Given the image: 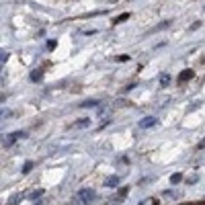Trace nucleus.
I'll return each mask as SVG.
<instances>
[{
    "mask_svg": "<svg viewBox=\"0 0 205 205\" xmlns=\"http://www.w3.org/2000/svg\"><path fill=\"white\" fill-rule=\"evenodd\" d=\"M168 82H170V74H160V86L164 88Z\"/></svg>",
    "mask_w": 205,
    "mask_h": 205,
    "instance_id": "obj_8",
    "label": "nucleus"
},
{
    "mask_svg": "<svg viewBox=\"0 0 205 205\" xmlns=\"http://www.w3.org/2000/svg\"><path fill=\"white\" fill-rule=\"evenodd\" d=\"M94 197H97V193H94V189H82L80 191V199H82V203L90 205L94 201Z\"/></svg>",
    "mask_w": 205,
    "mask_h": 205,
    "instance_id": "obj_1",
    "label": "nucleus"
},
{
    "mask_svg": "<svg viewBox=\"0 0 205 205\" xmlns=\"http://www.w3.org/2000/svg\"><path fill=\"white\" fill-rule=\"evenodd\" d=\"M183 179H185V174H183V172H174V174L170 176V183H172V185H179Z\"/></svg>",
    "mask_w": 205,
    "mask_h": 205,
    "instance_id": "obj_5",
    "label": "nucleus"
},
{
    "mask_svg": "<svg viewBox=\"0 0 205 205\" xmlns=\"http://www.w3.org/2000/svg\"><path fill=\"white\" fill-rule=\"evenodd\" d=\"M97 105H98L97 101H86V102H82L80 107H97Z\"/></svg>",
    "mask_w": 205,
    "mask_h": 205,
    "instance_id": "obj_14",
    "label": "nucleus"
},
{
    "mask_svg": "<svg viewBox=\"0 0 205 205\" xmlns=\"http://www.w3.org/2000/svg\"><path fill=\"white\" fill-rule=\"evenodd\" d=\"M125 195H127V189H125V187H123V189L119 191V197H125Z\"/></svg>",
    "mask_w": 205,
    "mask_h": 205,
    "instance_id": "obj_20",
    "label": "nucleus"
},
{
    "mask_svg": "<svg viewBox=\"0 0 205 205\" xmlns=\"http://www.w3.org/2000/svg\"><path fill=\"white\" fill-rule=\"evenodd\" d=\"M43 78V72H33L31 74V80H33V82H37V80H41Z\"/></svg>",
    "mask_w": 205,
    "mask_h": 205,
    "instance_id": "obj_12",
    "label": "nucleus"
},
{
    "mask_svg": "<svg viewBox=\"0 0 205 205\" xmlns=\"http://www.w3.org/2000/svg\"><path fill=\"white\" fill-rule=\"evenodd\" d=\"M21 137H27V136H25L23 131H15V133H10V136L4 140V148H10L12 144L17 142V140H21Z\"/></svg>",
    "mask_w": 205,
    "mask_h": 205,
    "instance_id": "obj_3",
    "label": "nucleus"
},
{
    "mask_svg": "<svg viewBox=\"0 0 205 205\" xmlns=\"http://www.w3.org/2000/svg\"><path fill=\"white\" fill-rule=\"evenodd\" d=\"M119 185V176H109L105 181V187H117Z\"/></svg>",
    "mask_w": 205,
    "mask_h": 205,
    "instance_id": "obj_7",
    "label": "nucleus"
},
{
    "mask_svg": "<svg viewBox=\"0 0 205 205\" xmlns=\"http://www.w3.org/2000/svg\"><path fill=\"white\" fill-rule=\"evenodd\" d=\"M88 125H90V119H80V121H74L70 127H74V129H76V127H88Z\"/></svg>",
    "mask_w": 205,
    "mask_h": 205,
    "instance_id": "obj_4",
    "label": "nucleus"
},
{
    "mask_svg": "<svg viewBox=\"0 0 205 205\" xmlns=\"http://www.w3.org/2000/svg\"><path fill=\"white\" fill-rule=\"evenodd\" d=\"M41 195H43V191H41V189H39V191H35V193H33V195H31V197H33V199H39V197H41Z\"/></svg>",
    "mask_w": 205,
    "mask_h": 205,
    "instance_id": "obj_16",
    "label": "nucleus"
},
{
    "mask_svg": "<svg viewBox=\"0 0 205 205\" xmlns=\"http://www.w3.org/2000/svg\"><path fill=\"white\" fill-rule=\"evenodd\" d=\"M156 125H158V119L156 117H144L142 121L137 123L140 129H150V127H156Z\"/></svg>",
    "mask_w": 205,
    "mask_h": 205,
    "instance_id": "obj_2",
    "label": "nucleus"
},
{
    "mask_svg": "<svg viewBox=\"0 0 205 205\" xmlns=\"http://www.w3.org/2000/svg\"><path fill=\"white\" fill-rule=\"evenodd\" d=\"M21 201H23V195H15L12 199H10V205H19Z\"/></svg>",
    "mask_w": 205,
    "mask_h": 205,
    "instance_id": "obj_13",
    "label": "nucleus"
},
{
    "mask_svg": "<svg viewBox=\"0 0 205 205\" xmlns=\"http://www.w3.org/2000/svg\"><path fill=\"white\" fill-rule=\"evenodd\" d=\"M166 27H170V21H164V23H160L158 27H154V31H162V29H166Z\"/></svg>",
    "mask_w": 205,
    "mask_h": 205,
    "instance_id": "obj_11",
    "label": "nucleus"
},
{
    "mask_svg": "<svg viewBox=\"0 0 205 205\" xmlns=\"http://www.w3.org/2000/svg\"><path fill=\"white\" fill-rule=\"evenodd\" d=\"M115 60H117V62H127V60H129V58H127V55H117V58H115Z\"/></svg>",
    "mask_w": 205,
    "mask_h": 205,
    "instance_id": "obj_18",
    "label": "nucleus"
},
{
    "mask_svg": "<svg viewBox=\"0 0 205 205\" xmlns=\"http://www.w3.org/2000/svg\"><path fill=\"white\" fill-rule=\"evenodd\" d=\"M191 78H193V70H187V72H181L179 82H185V80H191Z\"/></svg>",
    "mask_w": 205,
    "mask_h": 205,
    "instance_id": "obj_6",
    "label": "nucleus"
},
{
    "mask_svg": "<svg viewBox=\"0 0 205 205\" xmlns=\"http://www.w3.org/2000/svg\"><path fill=\"white\" fill-rule=\"evenodd\" d=\"M55 45H58V43H55V41H47V47H49V49H54Z\"/></svg>",
    "mask_w": 205,
    "mask_h": 205,
    "instance_id": "obj_21",
    "label": "nucleus"
},
{
    "mask_svg": "<svg viewBox=\"0 0 205 205\" xmlns=\"http://www.w3.org/2000/svg\"><path fill=\"white\" fill-rule=\"evenodd\" d=\"M31 168H33V162L27 160V162L23 164V168H21V172H23V174H27V172H31Z\"/></svg>",
    "mask_w": 205,
    "mask_h": 205,
    "instance_id": "obj_9",
    "label": "nucleus"
},
{
    "mask_svg": "<svg viewBox=\"0 0 205 205\" xmlns=\"http://www.w3.org/2000/svg\"><path fill=\"white\" fill-rule=\"evenodd\" d=\"M197 181H199V176H197V174H193V176L189 179V181H187V185H195Z\"/></svg>",
    "mask_w": 205,
    "mask_h": 205,
    "instance_id": "obj_15",
    "label": "nucleus"
},
{
    "mask_svg": "<svg viewBox=\"0 0 205 205\" xmlns=\"http://www.w3.org/2000/svg\"><path fill=\"white\" fill-rule=\"evenodd\" d=\"M199 27H201V23H199V21H197V23H193V25H191V31H195V29H199Z\"/></svg>",
    "mask_w": 205,
    "mask_h": 205,
    "instance_id": "obj_19",
    "label": "nucleus"
},
{
    "mask_svg": "<svg viewBox=\"0 0 205 205\" xmlns=\"http://www.w3.org/2000/svg\"><path fill=\"white\" fill-rule=\"evenodd\" d=\"M127 19H129V12H123V15H121V17H117V19L113 21V23L117 25V23H123V21H127Z\"/></svg>",
    "mask_w": 205,
    "mask_h": 205,
    "instance_id": "obj_10",
    "label": "nucleus"
},
{
    "mask_svg": "<svg viewBox=\"0 0 205 205\" xmlns=\"http://www.w3.org/2000/svg\"><path fill=\"white\" fill-rule=\"evenodd\" d=\"M162 195H164V197H174V191H168V189H166Z\"/></svg>",
    "mask_w": 205,
    "mask_h": 205,
    "instance_id": "obj_17",
    "label": "nucleus"
}]
</instances>
